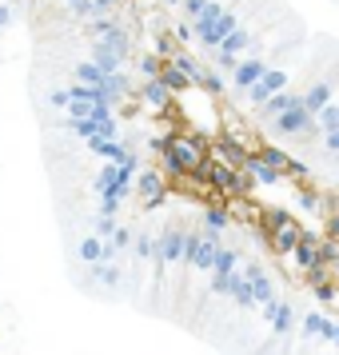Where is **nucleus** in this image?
Here are the masks:
<instances>
[{"label":"nucleus","instance_id":"1","mask_svg":"<svg viewBox=\"0 0 339 355\" xmlns=\"http://www.w3.org/2000/svg\"><path fill=\"white\" fill-rule=\"evenodd\" d=\"M327 227H331V240H339V216H331V224Z\"/></svg>","mask_w":339,"mask_h":355},{"label":"nucleus","instance_id":"2","mask_svg":"<svg viewBox=\"0 0 339 355\" xmlns=\"http://www.w3.org/2000/svg\"><path fill=\"white\" fill-rule=\"evenodd\" d=\"M331 268H336V272H339V256H336V259H331Z\"/></svg>","mask_w":339,"mask_h":355}]
</instances>
